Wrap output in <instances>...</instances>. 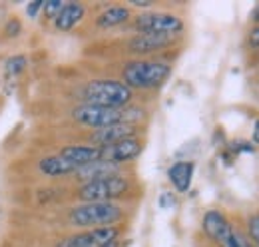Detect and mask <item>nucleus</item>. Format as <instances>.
<instances>
[{
    "instance_id": "25",
    "label": "nucleus",
    "mask_w": 259,
    "mask_h": 247,
    "mask_svg": "<svg viewBox=\"0 0 259 247\" xmlns=\"http://www.w3.org/2000/svg\"><path fill=\"white\" fill-rule=\"evenodd\" d=\"M4 30L8 32V34H10V36H16V34H18V32H20V24H18V22H16V20H12V22H10V24H6V28H4Z\"/></svg>"
},
{
    "instance_id": "10",
    "label": "nucleus",
    "mask_w": 259,
    "mask_h": 247,
    "mask_svg": "<svg viewBox=\"0 0 259 247\" xmlns=\"http://www.w3.org/2000/svg\"><path fill=\"white\" fill-rule=\"evenodd\" d=\"M201 225H203L205 235H207L211 241H215L218 245H222L227 237L231 235V231H233V227H231V223L227 221V217L224 216L222 212H218V210H209V212L203 216Z\"/></svg>"
},
{
    "instance_id": "2",
    "label": "nucleus",
    "mask_w": 259,
    "mask_h": 247,
    "mask_svg": "<svg viewBox=\"0 0 259 247\" xmlns=\"http://www.w3.org/2000/svg\"><path fill=\"white\" fill-rule=\"evenodd\" d=\"M122 219V208L114 201H90L72 208L68 214V221L74 227L82 229H98V227H112Z\"/></svg>"
},
{
    "instance_id": "4",
    "label": "nucleus",
    "mask_w": 259,
    "mask_h": 247,
    "mask_svg": "<svg viewBox=\"0 0 259 247\" xmlns=\"http://www.w3.org/2000/svg\"><path fill=\"white\" fill-rule=\"evenodd\" d=\"M84 104L104 108H126L132 100V90L118 80H92L82 90Z\"/></svg>"
},
{
    "instance_id": "7",
    "label": "nucleus",
    "mask_w": 259,
    "mask_h": 247,
    "mask_svg": "<svg viewBox=\"0 0 259 247\" xmlns=\"http://www.w3.org/2000/svg\"><path fill=\"white\" fill-rule=\"evenodd\" d=\"M118 235H120V229L116 225L86 229L82 233H76V235L62 239L56 247H112L116 243Z\"/></svg>"
},
{
    "instance_id": "5",
    "label": "nucleus",
    "mask_w": 259,
    "mask_h": 247,
    "mask_svg": "<svg viewBox=\"0 0 259 247\" xmlns=\"http://www.w3.org/2000/svg\"><path fill=\"white\" fill-rule=\"evenodd\" d=\"M128 180L124 176H112L106 180H98V182H88L82 184L78 189V197L82 199V203H90V201H114L116 197L124 195L128 191Z\"/></svg>"
},
{
    "instance_id": "22",
    "label": "nucleus",
    "mask_w": 259,
    "mask_h": 247,
    "mask_svg": "<svg viewBox=\"0 0 259 247\" xmlns=\"http://www.w3.org/2000/svg\"><path fill=\"white\" fill-rule=\"evenodd\" d=\"M231 150L235 152V154H253L255 152V146L251 144V142H233V146H231Z\"/></svg>"
},
{
    "instance_id": "16",
    "label": "nucleus",
    "mask_w": 259,
    "mask_h": 247,
    "mask_svg": "<svg viewBox=\"0 0 259 247\" xmlns=\"http://www.w3.org/2000/svg\"><path fill=\"white\" fill-rule=\"evenodd\" d=\"M118 170H120V166H114L108 161H96V163H90L86 168H80L76 172V178L82 180L84 184H88V182H98V180L118 176Z\"/></svg>"
},
{
    "instance_id": "14",
    "label": "nucleus",
    "mask_w": 259,
    "mask_h": 247,
    "mask_svg": "<svg viewBox=\"0 0 259 247\" xmlns=\"http://www.w3.org/2000/svg\"><path fill=\"white\" fill-rule=\"evenodd\" d=\"M84 14H86L84 4H80V2H68V4L62 6L60 14L54 18V26L62 32H70L76 24H80V20L84 18Z\"/></svg>"
},
{
    "instance_id": "24",
    "label": "nucleus",
    "mask_w": 259,
    "mask_h": 247,
    "mask_svg": "<svg viewBox=\"0 0 259 247\" xmlns=\"http://www.w3.org/2000/svg\"><path fill=\"white\" fill-rule=\"evenodd\" d=\"M249 44L253 48H259V26L251 28V32H249Z\"/></svg>"
},
{
    "instance_id": "23",
    "label": "nucleus",
    "mask_w": 259,
    "mask_h": 247,
    "mask_svg": "<svg viewBox=\"0 0 259 247\" xmlns=\"http://www.w3.org/2000/svg\"><path fill=\"white\" fill-rule=\"evenodd\" d=\"M44 8V2L42 0H36V2H30L28 6H26V14L30 16V18H36L38 16V12Z\"/></svg>"
},
{
    "instance_id": "29",
    "label": "nucleus",
    "mask_w": 259,
    "mask_h": 247,
    "mask_svg": "<svg viewBox=\"0 0 259 247\" xmlns=\"http://www.w3.org/2000/svg\"><path fill=\"white\" fill-rule=\"evenodd\" d=\"M112 247H114V245H112Z\"/></svg>"
},
{
    "instance_id": "11",
    "label": "nucleus",
    "mask_w": 259,
    "mask_h": 247,
    "mask_svg": "<svg viewBox=\"0 0 259 247\" xmlns=\"http://www.w3.org/2000/svg\"><path fill=\"white\" fill-rule=\"evenodd\" d=\"M38 170L48 178H62V176H70V174L78 172V168L74 163H70L64 155L60 154L42 157L38 163Z\"/></svg>"
},
{
    "instance_id": "26",
    "label": "nucleus",
    "mask_w": 259,
    "mask_h": 247,
    "mask_svg": "<svg viewBox=\"0 0 259 247\" xmlns=\"http://www.w3.org/2000/svg\"><path fill=\"white\" fill-rule=\"evenodd\" d=\"M130 4H132V6H138V8H152V2H140V0H132Z\"/></svg>"
},
{
    "instance_id": "27",
    "label": "nucleus",
    "mask_w": 259,
    "mask_h": 247,
    "mask_svg": "<svg viewBox=\"0 0 259 247\" xmlns=\"http://www.w3.org/2000/svg\"><path fill=\"white\" fill-rule=\"evenodd\" d=\"M253 142L259 144V120L255 122V126H253Z\"/></svg>"
},
{
    "instance_id": "21",
    "label": "nucleus",
    "mask_w": 259,
    "mask_h": 247,
    "mask_svg": "<svg viewBox=\"0 0 259 247\" xmlns=\"http://www.w3.org/2000/svg\"><path fill=\"white\" fill-rule=\"evenodd\" d=\"M247 231H249V239L259 247V214L247 219Z\"/></svg>"
},
{
    "instance_id": "8",
    "label": "nucleus",
    "mask_w": 259,
    "mask_h": 247,
    "mask_svg": "<svg viewBox=\"0 0 259 247\" xmlns=\"http://www.w3.org/2000/svg\"><path fill=\"white\" fill-rule=\"evenodd\" d=\"M144 150V144L140 138H126L118 144H112V146H106V148H100V161H108V163H114V166H120V163H126L136 159L138 155L142 154Z\"/></svg>"
},
{
    "instance_id": "9",
    "label": "nucleus",
    "mask_w": 259,
    "mask_h": 247,
    "mask_svg": "<svg viewBox=\"0 0 259 247\" xmlns=\"http://www.w3.org/2000/svg\"><path fill=\"white\" fill-rule=\"evenodd\" d=\"M136 136V126L134 124H114V126H108V128H100L94 130L92 134V146L96 148H106V146H112V144H118L126 138H134Z\"/></svg>"
},
{
    "instance_id": "28",
    "label": "nucleus",
    "mask_w": 259,
    "mask_h": 247,
    "mask_svg": "<svg viewBox=\"0 0 259 247\" xmlns=\"http://www.w3.org/2000/svg\"><path fill=\"white\" fill-rule=\"evenodd\" d=\"M253 20L257 22V26H259V6L255 8V12H253Z\"/></svg>"
},
{
    "instance_id": "20",
    "label": "nucleus",
    "mask_w": 259,
    "mask_h": 247,
    "mask_svg": "<svg viewBox=\"0 0 259 247\" xmlns=\"http://www.w3.org/2000/svg\"><path fill=\"white\" fill-rule=\"evenodd\" d=\"M62 6H64V2H60V0H50V2H44V16H48V18H56L58 14H60V10H62Z\"/></svg>"
},
{
    "instance_id": "19",
    "label": "nucleus",
    "mask_w": 259,
    "mask_h": 247,
    "mask_svg": "<svg viewBox=\"0 0 259 247\" xmlns=\"http://www.w3.org/2000/svg\"><path fill=\"white\" fill-rule=\"evenodd\" d=\"M26 68V58L24 56H12L6 60V72L12 76H18Z\"/></svg>"
},
{
    "instance_id": "13",
    "label": "nucleus",
    "mask_w": 259,
    "mask_h": 247,
    "mask_svg": "<svg viewBox=\"0 0 259 247\" xmlns=\"http://www.w3.org/2000/svg\"><path fill=\"white\" fill-rule=\"evenodd\" d=\"M174 38L169 36H156V34H138L136 38L130 40V50L136 54H150L156 50H162L167 44H171Z\"/></svg>"
},
{
    "instance_id": "18",
    "label": "nucleus",
    "mask_w": 259,
    "mask_h": 247,
    "mask_svg": "<svg viewBox=\"0 0 259 247\" xmlns=\"http://www.w3.org/2000/svg\"><path fill=\"white\" fill-rule=\"evenodd\" d=\"M220 247H253V245H251V241H249L243 233H239L237 229H233L231 235H229Z\"/></svg>"
},
{
    "instance_id": "12",
    "label": "nucleus",
    "mask_w": 259,
    "mask_h": 247,
    "mask_svg": "<svg viewBox=\"0 0 259 247\" xmlns=\"http://www.w3.org/2000/svg\"><path fill=\"white\" fill-rule=\"evenodd\" d=\"M60 155H64L70 163H74L80 170V168H86L90 163L100 161V148L96 146H68L60 152Z\"/></svg>"
},
{
    "instance_id": "1",
    "label": "nucleus",
    "mask_w": 259,
    "mask_h": 247,
    "mask_svg": "<svg viewBox=\"0 0 259 247\" xmlns=\"http://www.w3.org/2000/svg\"><path fill=\"white\" fill-rule=\"evenodd\" d=\"M72 118L88 128H108L114 124H134L144 118V110L140 108H104L92 104H80L72 110Z\"/></svg>"
},
{
    "instance_id": "17",
    "label": "nucleus",
    "mask_w": 259,
    "mask_h": 247,
    "mask_svg": "<svg viewBox=\"0 0 259 247\" xmlns=\"http://www.w3.org/2000/svg\"><path fill=\"white\" fill-rule=\"evenodd\" d=\"M132 12H130L128 6H122V4H114V6H108L106 10H102L98 14L96 24L100 28H114V26H120L124 22H128Z\"/></svg>"
},
{
    "instance_id": "15",
    "label": "nucleus",
    "mask_w": 259,
    "mask_h": 247,
    "mask_svg": "<svg viewBox=\"0 0 259 247\" xmlns=\"http://www.w3.org/2000/svg\"><path fill=\"white\" fill-rule=\"evenodd\" d=\"M194 170L195 166L192 161H178L167 170V178H169L171 185L176 187V191L186 193L190 189L192 180H194Z\"/></svg>"
},
{
    "instance_id": "3",
    "label": "nucleus",
    "mask_w": 259,
    "mask_h": 247,
    "mask_svg": "<svg viewBox=\"0 0 259 247\" xmlns=\"http://www.w3.org/2000/svg\"><path fill=\"white\" fill-rule=\"evenodd\" d=\"M171 74V66L167 62L160 60H134L126 64L122 78L124 84L132 88H140V90H152V88H160L165 84V80Z\"/></svg>"
},
{
    "instance_id": "6",
    "label": "nucleus",
    "mask_w": 259,
    "mask_h": 247,
    "mask_svg": "<svg viewBox=\"0 0 259 247\" xmlns=\"http://www.w3.org/2000/svg\"><path fill=\"white\" fill-rule=\"evenodd\" d=\"M134 26L136 30H140V34H156L169 38L184 30L182 18L169 12H144L134 20Z\"/></svg>"
}]
</instances>
